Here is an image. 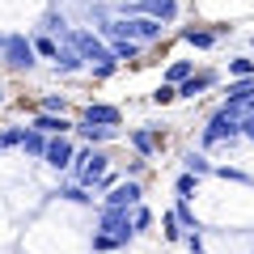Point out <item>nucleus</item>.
Returning <instances> with one entry per match:
<instances>
[{
	"label": "nucleus",
	"mask_w": 254,
	"mask_h": 254,
	"mask_svg": "<svg viewBox=\"0 0 254 254\" xmlns=\"http://www.w3.org/2000/svg\"><path fill=\"white\" fill-rule=\"evenodd\" d=\"M242 136V119L233 115V110L220 106L216 115L208 119V127H203V144H233V140Z\"/></svg>",
	"instance_id": "nucleus-1"
},
{
	"label": "nucleus",
	"mask_w": 254,
	"mask_h": 254,
	"mask_svg": "<svg viewBox=\"0 0 254 254\" xmlns=\"http://www.w3.org/2000/svg\"><path fill=\"white\" fill-rule=\"evenodd\" d=\"M106 165H110L106 153H93V148H85V153L72 157V178L81 182V187H98V178L106 174Z\"/></svg>",
	"instance_id": "nucleus-2"
},
{
	"label": "nucleus",
	"mask_w": 254,
	"mask_h": 254,
	"mask_svg": "<svg viewBox=\"0 0 254 254\" xmlns=\"http://www.w3.org/2000/svg\"><path fill=\"white\" fill-rule=\"evenodd\" d=\"M140 195H144V190H140V182H136V178H127V182H115L102 208H140Z\"/></svg>",
	"instance_id": "nucleus-3"
},
{
	"label": "nucleus",
	"mask_w": 254,
	"mask_h": 254,
	"mask_svg": "<svg viewBox=\"0 0 254 254\" xmlns=\"http://www.w3.org/2000/svg\"><path fill=\"white\" fill-rule=\"evenodd\" d=\"M72 157H76V148H72V140H68V136H51V140H47L43 161L51 165V170H68V165H72Z\"/></svg>",
	"instance_id": "nucleus-4"
},
{
	"label": "nucleus",
	"mask_w": 254,
	"mask_h": 254,
	"mask_svg": "<svg viewBox=\"0 0 254 254\" xmlns=\"http://www.w3.org/2000/svg\"><path fill=\"white\" fill-rule=\"evenodd\" d=\"M72 47H76V55L81 60H89V64H110L115 55H110V47H102L93 34H72Z\"/></svg>",
	"instance_id": "nucleus-5"
},
{
	"label": "nucleus",
	"mask_w": 254,
	"mask_h": 254,
	"mask_svg": "<svg viewBox=\"0 0 254 254\" xmlns=\"http://www.w3.org/2000/svg\"><path fill=\"white\" fill-rule=\"evenodd\" d=\"M4 60H9L13 68H30V64H34V43H26V38H9V43H4Z\"/></svg>",
	"instance_id": "nucleus-6"
},
{
	"label": "nucleus",
	"mask_w": 254,
	"mask_h": 254,
	"mask_svg": "<svg viewBox=\"0 0 254 254\" xmlns=\"http://www.w3.org/2000/svg\"><path fill=\"white\" fill-rule=\"evenodd\" d=\"M216 85V72H190L187 81L178 85V98H199L203 89H212Z\"/></svg>",
	"instance_id": "nucleus-7"
},
{
	"label": "nucleus",
	"mask_w": 254,
	"mask_h": 254,
	"mask_svg": "<svg viewBox=\"0 0 254 254\" xmlns=\"http://www.w3.org/2000/svg\"><path fill=\"white\" fill-rule=\"evenodd\" d=\"M119 110L115 106H102V102H93V106H85V123H98V127H119Z\"/></svg>",
	"instance_id": "nucleus-8"
},
{
	"label": "nucleus",
	"mask_w": 254,
	"mask_h": 254,
	"mask_svg": "<svg viewBox=\"0 0 254 254\" xmlns=\"http://www.w3.org/2000/svg\"><path fill=\"white\" fill-rule=\"evenodd\" d=\"M68 127H72V123H68L64 115H47V110L34 119V131H43V136H64Z\"/></svg>",
	"instance_id": "nucleus-9"
},
{
	"label": "nucleus",
	"mask_w": 254,
	"mask_h": 254,
	"mask_svg": "<svg viewBox=\"0 0 254 254\" xmlns=\"http://www.w3.org/2000/svg\"><path fill=\"white\" fill-rule=\"evenodd\" d=\"M131 144H136L140 157H153L157 148L165 144V136H161V131H131Z\"/></svg>",
	"instance_id": "nucleus-10"
},
{
	"label": "nucleus",
	"mask_w": 254,
	"mask_h": 254,
	"mask_svg": "<svg viewBox=\"0 0 254 254\" xmlns=\"http://www.w3.org/2000/svg\"><path fill=\"white\" fill-rule=\"evenodd\" d=\"M182 38H187L190 47H199V51H208V47H216L220 30H182Z\"/></svg>",
	"instance_id": "nucleus-11"
},
{
	"label": "nucleus",
	"mask_w": 254,
	"mask_h": 254,
	"mask_svg": "<svg viewBox=\"0 0 254 254\" xmlns=\"http://www.w3.org/2000/svg\"><path fill=\"white\" fill-rule=\"evenodd\" d=\"M182 165H187V174H195V178L212 174V161H208L203 153H187V157H182Z\"/></svg>",
	"instance_id": "nucleus-12"
},
{
	"label": "nucleus",
	"mask_w": 254,
	"mask_h": 254,
	"mask_svg": "<svg viewBox=\"0 0 254 254\" xmlns=\"http://www.w3.org/2000/svg\"><path fill=\"white\" fill-rule=\"evenodd\" d=\"M76 131H81L85 140H93V144H102V140H110V136H115L119 127H98V123H81Z\"/></svg>",
	"instance_id": "nucleus-13"
},
{
	"label": "nucleus",
	"mask_w": 254,
	"mask_h": 254,
	"mask_svg": "<svg viewBox=\"0 0 254 254\" xmlns=\"http://www.w3.org/2000/svg\"><path fill=\"white\" fill-rule=\"evenodd\" d=\"M55 195H60V199H72V203H93V195L81 187V182H72V187H60Z\"/></svg>",
	"instance_id": "nucleus-14"
},
{
	"label": "nucleus",
	"mask_w": 254,
	"mask_h": 254,
	"mask_svg": "<svg viewBox=\"0 0 254 254\" xmlns=\"http://www.w3.org/2000/svg\"><path fill=\"white\" fill-rule=\"evenodd\" d=\"M110 55H115V60H136V55H140V43H131V38H115Z\"/></svg>",
	"instance_id": "nucleus-15"
},
{
	"label": "nucleus",
	"mask_w": 254,
	"mask_h": 254,
	"mask_svg": "<svg viewBox=\"0 0 254 254\" xmlns=\"http://www.w3.org/2000/svg\"><path fill=\"white\" fill-rule=\"evenodd\" d=\"M21 148H26L30 157H43V153H47V136H43V131H26V140H21Z\"/></svg>",
	"instance_id": "nucleus-16"
},
{
	"label": "nucleus",
	"mask_w": 254,
	"mask_h": 254,
	"mask_svg": "<svg viewBox=\"0 0 254 254\" xmlns=\"http://www.w3.org/2000/svg\"><path fill=\"white\" fill-rule=\"evenodd\" d=\"M161 229H165V242H178V237L187 233V229H182V220L174 216V212H165V216H161Z\"/></svg>",
	"instance_id": "nucleus-17"
},
{
	"label": "nucleus",
	"mask_w": 254,
	"mask_h": 254,
	"mask_svg": "<svg viewBox=\"0 0 254 254\" xmlns=\"http://www.w3.org/2000/svg\"><path fill=\"white\" fill-rule=\"evenodd\" d=\"M174 98H178V85H170V81H165V85H157V89H153V102H157V106H170Z\"/></svg>",
	"instance_id": "nucleus-18"
},
{
	"label": "nucleus",
	"mask_w": 254,
	"mask_h": 254,
	"mask_svg": "<svg viewBox=\"0 0 254 254\" xmlns=\"http://www.w3.org/2000/svg\"><path fill=\"white\" fill-rule=\"evenodd\" d=\"M174 216L182 220V229H187V233H190V229H199V220H195V212H190V203H187V199H182L178 208H174Z\"/></svg>",
	"instance_id": "nucleus-19"
},
{
	"label": "nucleus",
	"mask_w": 254,
	"mask_h": 254,
	"mask_svg": "<svg viewBox=\"0 0 254 254\" xmlns=\"http://www.w3.org/2000/svg\"><path fill=\"white\" fill-rule=\"evenodd\" d=\"M229 76H254V60H229Z\"/></svg>",
	"instance_id": "nucleus-20"
},
{
	"label": "nucleus",
	"mask_w": 254,
	"mask_h": 254,
	"mask_svg": "<svg viewBox=\"0 0 254 254\" xmlns=\"http://www.w3.org/2000/svg\"><path fill=\"white\" fill-rule=\"evenodd\" d=\"M148 225H153V212H148V208H131V229H136V233H144Z\"/></svg>",
	"instance_id": "nucleus-21"
},
{
	"label": "nucleus",
	"mask_w": 254,
	"mask_h": 254,
	"mask_svg": "<svg viewBox=\"0 0 254 254\" xmlns=\"http://www.w3.org/2000/svg\"><path fill=\"white\" fill-rule=\"evenodd\" d=\"M165 76H170V85H182V81H187V76H190V64H187V60L170 64V72H165Z\"/></svg>",
	"instance_id": "nucleus-22"
},
{
	"label": "nucleus",
	"mask_w": 254,
	"mask_h": 254,
	"mask_svg": "<svg viewBox=\"0 0 254 254\" xmlns=\"http://www.w3.org/2000/svg\"><path fill=\"white\" fill-rule=\"evenodd\" d=\"M55 64H60L64 72H76V68H81V55H76V51H60V55H55Z\"/></svg>",
	"instance_id": "nucleus-23"
},
{
	"label": "nucleus",
	"mask_w": 254,
	"mask_h": 254,
	"mask_svg": "<svg viewBox=\"0 0 254 254\" xmlns=\"http://www.w3.org/2000/svg\"><path fill=\"white\" fill-rule=\"evenodd\" d=\"M178 195L182 199H195V174H182L178 178Z\"/></svg>",
	"instance_id": "nucleus-24"
},
{
	"label": "nucleus",
	"mask_w": 254,
	"mask_h": 254,
	"mask_svg": "<svg viewBox=\"0 0 254 254\" xmlns=\"http://www.w3.org/2000/svg\"><path fill=\"white\" fill-rule=\"evenodd\" d=\"M34 51H38V55H47V60H55V55H60V47H55L51 38H34Z\"/></svg>",
	"instance_id": "nucleus-25"
},
{
	"label": "nucleus",
	"mask_w": 254,
	"mask_h": 254,
	"mask_svg": "<svg viewBox=\"0 0 254 254\" xmlns=\"http://www.w3.org/2000/svg\"><path fill=\"white\" fill-rule=\"evenodd\" d=\"M115 254H119V250H115Z\"/></svg>",
	"instance_id": "nucleus-26"
},
{
	"label": "nucleus",
	"mask_w": 254,
	"mask_h": 254,
	"mask_svg": "<svg viewBox=\"0 0 254 254\" xmlns=\"http://www.w3.org/2000/svg\"><path fill=\"white\" fill-rule=\"evenodd\" d=\"M250 47H254V43H250Z\"/></svg>",
	"instance_id": "nucleus-27"
}]
</instances>
